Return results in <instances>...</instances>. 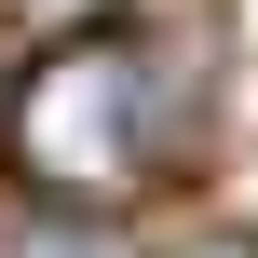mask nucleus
<instances>
[{
    "instance_id": "obj_2",
    "label": "nucleus",
    "mask_w": 258,
    "mask_h": 258,
    "mask_svg": "<svg viewBox=\"0 0 258 258\" xmlns=\"http://www.w3.org/2000/svg\"><path fill=\"white\" fill-rule=\"evenodd\" d=\"M14 258H109V245H95L82 218H41V231H14Z\"/></svg>"
},
{
    "instance_id": "obj_3",
    "label": "nucleus",
    "mask_w": 258,
    "mask_h": 258,
    "mask_svg": "<svg viewBox=\"0 0 258 258\" xmlns=\"http://www.w3.org/2000/svg\"><path fill=\"white\" fill-rule=\"evenodd\" d=\"M204 258H258V245H204Z\"/></svg>"
},
{
    "instance_id": "obj_1",
    "label": "nucleus",
    "mask_w": 258,
    "mask_h": 258,
    "mask_svg": "<svg viewBox=\"0 0 258 258\" xmlns=\"http://www.w3.org/2000/svg\"><path fill=\"white\" fill-rule=\"evenodd\" d=\"M163 82L136 41H68L14 82V163L54 190V204H109V190H150L163 163Z\"/></svg>"
}]
</instances>
